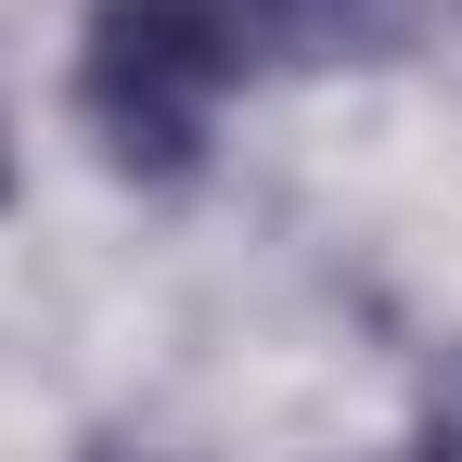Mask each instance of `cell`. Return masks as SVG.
Instances as JSON below:
<instances>
[{
  "mask_svg": "<svg viewBox=\"0 0 462 462\" xmlns=\"http://www.w3.org/2000/svg\"><path fill=\"white\" fill-rule=\"evenodd\" d=\"M411 462H462V346L424 373V424H411Z\"/></svg>",
  "mask_w": 462,
  "mask_h": 462,
  "instance_id": "3957f363",
  "label": "cell"
},
{
  "mask_svg": "<svg viewBox=\"0 0 462 462\" xmlns=\"http://www.w3.org/2000/svg\"><path fill=\"white\" fill-rule=\"evenodd\" d=\"M0 206H14V142H0Z\"/></svg>",
  "mask_w": 462,
  "mask_h": 462,
  "instance_id": "277c9868",
  "label": "cell"
},
{
  "mask_svg": "<svg viewBox=\"0 0 462 462\" xmlns=\"http://www.w3.org/2000/svg\"><path fill=\"white\" fill-rule=\"evenodd\" d=\"M424 0H282V65H398Z\"/></svg>",
  "mask_w": 462,
  "mask_h": 462,
  "instance_id": "7a4b0ae2",
  "label": "cell"
},
{
  "mask_svg": "<svg viewBox=\"0 0 462 462\" xmlns=\"http://www.w3.org/2000/svg\"><path fill=\"white\" fill-rule=\"evenodd\" d=\"M282 65V0H90L78 39V116L103 129L116 180H193L218 90Z\"/></svg>",
  "mask_w": 462,
  "mask_h": 462,
  "instance_id": "6da1fadb",
  "label": "cell"
}]
</instances>
